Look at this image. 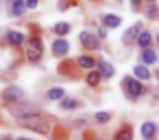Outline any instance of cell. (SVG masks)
<instances>
[{
	"mask_svg": "<svg viewBox=\"0 0 159 140\" xmlns=\"http://www.w3.org/2000/svg\"><path fill=\"white\" fill-rule=\"evenodd\" d=\"M10 112L19 120H26L39 116L40 109L36 104L32 103H16L13 107H11Z\"/></svg>",
	"mask_w": 159,
	"mask_h": 140,
	"instance_id": "cell-1",
	"label": "cell"
},
{
	"mask_svg": "<svg viewBox=\"0 0 159 140\" xmlns=\"http://www.w3.org/2000/svg\"><path fill=\"white\" fill-rule=\"evenodd\" d=\"M18 124L21 127L31 129V130L38 133L40 135H47L50 130V125L46 120L39 118V116L32 118H26V120H19Z\"/></svg>",
	"mask_w": 159,
	"mask_h": 140,
	"instance_id": "cell-2",
	"label": "cell"
},
{
	"mask_svg": "<svg viewBox=\"0 0 159 140\" xmlns=\"http://www.w3.org/2000/svg\"><path fill=\"white\" fill-rule=\"evenodd\" d=\"M43 53V42L40 37H33L26 47V57L30 61L37 62Z\"/></svg>",
	"mask_w": 159,
	"mask_h": 140,
	"instance_id": "cell-3",
	"label": "cell"
},
{
	"mask_svg": "<svg viewBox=\"0 0 159 140\" xmlns=\"http://www.w3.org/2000/svg\"><path fill=\"white\" fill-rule=\"evenodd\" d=\"M24 97V91L18 86H9L2 91V99L7 102L16 103L20 99Z\"/></svg>",
	"mask_w": 159,
	"mask_h": 140,
	"instance_id": "cell-4",
	"label": "cell"
},
{
	"mask_svg": "<svg viewBox=\"0 0 159 140\" xmlns=\"http://www.w3.org/2000/svg\"><path fill=\"white\" fill-rule=\"evenodd\" d=\"M80 40L84 46V48L89 49V50H95L99 47V42H98L97 37L94 34L87 33V32H82L80 34Z\"/></svg>",
	"mask_w": 159,
	"mask_h": 140,
	"instance_id": "cell-5",
	"label": "cell"
},
{
	"mask_svg": "<svg viewBox=\"0 0 159 140\" xmlns=\"http://www.w3.org/2000/svg\"><path fill=\"white\" fill-rule=\"evenodd\" d=\"M69 49H70V45L66 42V39H56L52 44V53L56 57H62V55H66L69 52Z\"/></svg>",
	"mask_w": 159,
	"mask_h": 140,
	"instance_id": "cell-6",
	"label": "cell"
},
{
	"mask_svg": "<svg viewBox=\"0 0 159 140\" xmlns=\"http://www.w3.org/2000/svg\"><path fill=\"white\" fill-rule=\"evenodd\" d=\"M126 88H128V91L130 92V94L133 97H139L142 94V90H143L142 84L134 78L128 79V81H126Z\"/></svg>",
	"mask_w": 159,
	"mask_h": 140,
	"instance_id": "cell-7",
	"label": "cell"
},
{
	"mask_svg": "<svg viewBox=\"0 0 159 140\" xmlns=\"http://www.w3.org/2000/svg\"><path fill=\"white\" fill-rule=\"evenodd\" d=\"M156 130H157L156 124L154 122H150V120L143 123V125L141 127V133L143 136V138H145V139H150L156 133Z\"/></svg>",
	"mask_w": 159,
	"mask_h": 140,
	"instance_id": "cell-8",
	"label": "cell"
},
{
	"mask_svg": "<svg viewBox=\"0 0 159 140\" xmlns=\"http://www.w3.org/2000/svg\"><path fill=\"white\" fill-rule=\"evenodd\" d=\"M98 71H99V74H102L105 77L109 78L115 74V68L111 65L109 62L106 61H100L98 63Z\"/></svg>",
	"mask_w": 159,
	"mask_h": 140,
	"instance_id": "cell-9",
	"label": "cell"
},
{
	"mask_svg": "<svg viewBox=\"0 0 159 140\" xmlns=\"http://www.w3.org/2000/svg\"><path fill=\"white\" fill-rule=\"evenodd\" d=\"M25 6H26V2L24 0H13L11 8L12 14L16 16L23 15L25 13Z\"/></svg>",
	"mask_w": 159,
	"mask_h": 140,
	"instance_id": "cell-10",
	"label": "cell"
},
{
	"mask_svg": "<svg viewBox=\"0 0 159 140\" xmlns=\"http://www.w3.org/2000/svg\"><path fill=\"white\" fill-rule=\"evenodd\" d=\"M134 75L141 81H148L150 78V73L148 71V68L144 65H136L133 68Z\"/></svg>",
	"mask_w": 159,
	"mask_h": 140,
	"instance_id": "cell-11",
	"label": "cell"
},
{
	"mask_svg": "<svg viewBox=\"0 0 159 140\" xmlns=\"http://www.w3.org/2000/svg\"><path fill=\"white\" fill-rule=\"evenodd\" d=\"M105 24L108 27H111V28H116V27L120 26L122 22V19L120 16L116 15V14H107L104 19Z\"/></svg>",
	"mask_w": 159,
	"mask_h": 140,
	"instance_id": "cell-12",
	"label": "cell"
},
{
	"mask_svg": "<svg viewBox=\"0 0 159 140\" xmlns=\"http://www.w3.org/2000/svg\"><path fill=\"white\" fill-rule=\"evenodd\" d=\"M8 39L11 42L12 45H16V46H19L21 45L23 42H24V35L22 33H19V32L16 31H10L9 33L7 34Z\"/></svg>",
	"mask_w": 159,
	"mask_h": 140,
	"instance_id": "cell-13",
	"label": "cell"
},
{
	"mask_svg": "<svg viewBox=\"0 0 159 140\" xmlns=\"http://www.w3.org/2000/svg\"><path fill=\"white\" fill-rule=\"evenodd\" d=\"M142 60L146 64H154L157 61V55L152 49H146L142 53Z\"/></svg>",
	"mask_w": 159,
	"mask_h": 140,
	"instance_id": "cell-14",
	"label": "cell"
},
{
	"mask_svg": "<svg viewBox=\"0 0 159 140\" xmlns=\"http://www.w3.org/2000/svg\"><path fill=\"white\" fill-rule=\"evenodd\" d=\"M142 26V23H136V24L132 25L125 31V37L129 38L130 40H133L135 38L139 37V28Z\"/></svg>",
	"mask_w": 159,
	"mask_h": 140,
	"instance_id": "cell-15",
	"label": "cell"
},
{
	"mask_svg": "<svg viewBox=\"0 0 159 140\" xmlns=\"http://www.w3.org/2000/svg\"><path fill=\"white\" fill-rule=\"evenodd\" d=\"M150 42H152V35L148 32H143L137 37V45L139 47H142V48L149 46Z\"/></svg>",
	"mask_w": 159,
	"mask_h": 140,
	"instance_id": "cell-16",
	"label": "cell"
},
{
	"mask_svg": "<svg viewBox=\"0 0 159 140\" xmlns=\"http://www.w3.org/2000/svg\"><path fill=\"white\" fill-rule=\"evenodd\" d=\"M55 33L59 36H64L70 32V25L66 22H59L55 25V28H53Z\"/></svg>",
	"mask_w": 159,
	"mask_h": 140,
	"instance_id": "cell-17",
	"label": "cell"
},
{
	"mask_svg": "<svg viewBox=\"0 0 159 140\" xmlns=\"http://www.w3.org/2000/svg\"><path fill=\"white\" fill-rule=\"evenodd\" d=\"M47 96H48V98L50 100H59V99H61L64 96V90L59 87L51 88L47 92Z\"/></svg>",
	"mask_w": 159,
	"mask_h": 140,
	"instance_id": "cell-18",
	"label": "cell"
},
{
	"mask_svg": "<svg viewBox=\"0 0 159 140\" xmlns=\"http://www.w3.org/2000/svg\"><path fill=\"white\" fill-rule=\"evenodd\" d=\"M79 64L84 68H92L95 66V60L92 57H87V55H82L79 58Z\"/></svg>",
	"mask_w": 159,
	"mask_h": 140,
	"instance_id": "cell-19",
	"label": "cell"
},
{
	"mask_svg": "<svg viewBox=\"0 0 159 140\" xmlns=\"http://www.w3.org/2000/svg\"><path fill=\"white\" fill-rule=\"evenodd\" d=\"M86 81L89 83V85H91L92 87H95L99 84L100 81V74L97 71H92L86 77Z\"/></svg>",
	"mask_w": 159,
	"mask_h": 140,
	"instance_id": "cell-20",
	"label": "cell"
},
{
	"mask_svg": "<svg viewBox=\"0 0 159 140\" xmlns=\"http://www.w3.org/2000/svg\"><path fill=\"white\" fill-rule=\"evenodd\" d=\"M115 140H133V131L131 129H121L116 135Z\"/></svg>",
	"mask_w": 159,
	"mask_h": 140,
	"instance_id": "cell-21",
	"label": "cell"
},
{
	"mask_svg": "<svg viewBox=\"0 0 159 140\" xmlns=\"http://www.w3.org/2000/svg\"><path fill=\"white\" fill-rule=\"evenodd\" d=\"M63 109H66V110H72V109H75L77 107V101L74 100L72 98H64L62 99L61 103H60Z\"/></svg>",
	"mask_w": 159,
	"mask_h": 140,
	"instance_id": "cell-22",
	"label": "cell"
},
{
	"mask_svg": "<svg viewBox=\"0 0 159 140\" xmlns=\"http://www.w3.org/2000/svg\"><path fill=\"white\" fill-rule=\"evenodd\" d=\"M110 118H111V115L108 112L100 111L95 114V120H97L98 123H100V124H106V123H108L109 120H110Z\"/></svg>",
	"mask_w": 159,
	"mask_h": 140,
	"instance_id": "cell-23",
	"label": "cell"
},
{
	"mask_svg": "<svg viewBox=\"0 0 159 140\" xmlns=\"http://www.w3.org/2000/svg\"><path fill=\"white\" fill-rule=\"evenodd\" d=\"M157 13H158V9H157L156 6H149L147 9V15L149 16V18L154 19L155 16L157 15Z\"/></svg>",
	"mask_w": 159,
	"mask_h": 140,
	"instance_id": "cell-24",
	"label": "cell"
},
{
	"mask_svg": "<svg viewBox=\"0 0 159 140\" xmlns=\"http://www.w3.org/2000/svg\"><path fill=\"white\" fill-rule=\"evenodd\" d=\"M38 0H26V6L30 9H35L37 7Z\"/></svg>",
	"mask_w": 159,
	"mask_h": 140,
	"instance_id": "cell-25",
	"label": "cell"
},
{
	"mask_svg": "<svg viewBox=\"0 0 159 140\" xmlns=\"http://www.w3.org/2000/svg\"><path fill=\"white\" fill-rule=\"evenodd\" d=\"M98 33H99V36L102 38H106L107 36V31L106 28H105L104 26H100L99 28H98Z\"/></svg>",
	"mask_w": 159,
	"mask_h": 140,
	"instance_id": "cell-26",
	"label": "cell"
},
{
	"mask_svg": "<svg viewBox=\"0 0 159 140\" xmlns=\"http://www.w3.org/2000/svg\"><path fill=\"white\" fill-rule=\"evenodd\" d=\"M131 2H132V5L137 6V5H139V3L142 2V0H131Z\"/></svg>",
	"mask_w": 159,
	"mask_h": 140,
	"instance_id": "cell-27",
	"label": "cell"
},
{
	"mask_svg": "<svg viewBox=\"0 0 159 140\" xmlns=\"http://www.w3.org/2000/svg\"><path fill=\"white\" fill-rule=\"evenodd\" d=\"M0 140H12L10 137H2V138H0Z\"/></svg>",
	"mask_w": 159,
	"mask_h": 140,
	"instance_id": "cell-28",
	"label": "cell"
},
{
	"mask_svg": "<svg viewBox=\"0 0 159 140\" xmlns=\"http://www.w3.org/2000/svg\"><path fill=\"white\" fill-rule=\"evenodd\" d=\"M18 140H32V139H30V138H25V137H21V138H19Z\"/></svg>",
	"mask_w": 159,
	"mask_h": 140,
	"instance_id": "cell-29",
	"label": "cell"
},
{
	"mask_svg": "<svg viewBox=\"0 0 159 140\" xmlns=\"http://www.w3.org/2000/svg\"><path fill=\"white\" fill-rule=\"evenodd\" d=\"M148 1H149V2H155L156 0H148Z\"/></svg>",
	"mask_w": 159,
	"mask_h": 140,
	"instance_id": "cell-30",
	"label": "cell"
}]
</instances>
